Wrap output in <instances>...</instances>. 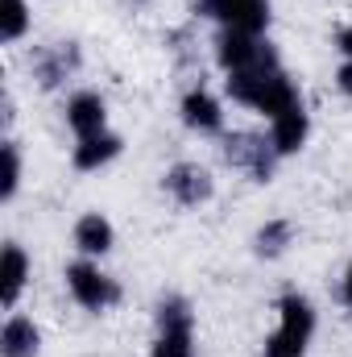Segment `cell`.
<instances>
[{"label": "cell", "mask_w": 352, "mask_h": 357, "mask_svg": "<svg viewBox=\"0 0 352 357\" xmlns=\"http://www.w3.org/2000/svg\"><path fill=\"white\" fill-rule=\"evenodd\" d=\"M315 333V307L307 295L290 291L278 299V328L265 341V357H303Z\"/></svg>", "instance_id": "cell-1"}, {"label": "cell", "mask_w": 352, "mask_h": 357, "mask_svg": "<svg viewBox=\"0 0 352 357\" xmlns=\"http://www.w3.org/2000/svg\"><path fill=\"white\" fill-rule=\"evenodd\" d=\"M228 96L241 100V104H249V108H257V112H265L269 121L282 116L286 108L303 104V100H298V88H294L282 71H265V75H228Z\"/></svg>", "instance_id": "cell-2"}, {"label": "cell", "mask_w": 352, "mask_h": 357, "mask_svg": "<svg viewBox=\"0 0 352 357\" xmlns=\"http://www.w3.org/2000/svg\"><path fill=\"white\" fill-rule=\"evenodd\" d=\"M216 59L228 75H265V71H278V54L273 46L257 38V33H241V29H224L220 46H216Z\"/></svg>", "instance_id": "cell-3"}, {"label": "cell", "mask_w": 352, "mask_h": 357, "mask_svg": "<svg viewBox=\"0 0 352 357\" xmlns=\"http://www.w3.org/2000/svg\"><path fill=\"white\" fill-rule=\"evenodd\" d=\"M154 357H195V316L186 299H162L158 303V345Z\"/></svg>", "instance_id": "cell-4"}, {"label": "cell", "mask_w": 352, "mask_h": 357, "mask_svg": "<svg viewBox=\"0 0 352 357\" xmlns=\"http://www.w3.org/2000/svg\"><path fill=\"white\" fill-rule=\"evenodd\" d=\"M67 287H71V295H75L88 312H104V307H112V303L120 299V287H116L99 266H91V262L67 266Z\"/></svg>", "instance_id": "cell-5"}, {"label": "cell", "mask_w": 352, "mask_h": 357, "mask_svg": "<svg viewBox=\"0 0 352 357\" xmlns=\"http://www.w3.org/2000/svg\"><path fill=\"white\" fill-rule=\"evenodd\" d=\"M224 158H228L232 167L249 171V175L257 178V183H269V175H273V158H278V150H273V142L265 146L262 137H253V133H232V137L224 142Z\"/></svg>", "instance_id": "cell-6"}, {"label": "cell", "mask_w": 352, "mask_h": 357, "mask_svg": "<svg viewBox=\"0 0 352 357\" xmlns=\"http://www.w3.org/2000/svg\"><path fill=\"white\" fill-rule=\"evenodd\" d=\"M203 13L224 21L228 29H241V33H257L262 38L265 21H269V8L265 0H203Z\"/></svg>", "instance_id": "cell-7"}, {"label": "cell", "mask_w": 352, "mask_h": 357, "mask_svg": "<svg viewBox=\"0 0 352 357\" xmlns=\"http://www.w3.org/2000/svg\"><path fill=\"white\" fill-rule=\"evenodd\" d=\"M166 191L175 195L182 208H199L211 199V175L195 162H178L175 171L166 175Z\"/></svg>", "instance_id": "cell-8"}, {"label": "cell", "mask_w": 352, "mask_h": 357, "mask_svg": "<svg viewBox=\"0 0 352 357\" xmlns=\"http://www.w3.org/2000/svg\"><path fill=\"white\" fill-rule=\"evenodd\" d=\"M182 125L195 133H220L224 129V112L216 104V96H207L203 88L186 91L182 96Z\"/></svg>", "instance_id": "cell-9"}, {"label": "cell", "mask_w": 352, "mask_h": 357, "mask_svg": "<svg viewBox=\"0 0 352 357\" xmlns=\"http://www.w3.org/2000/svg\"><path fill=\"white\" fill-rule=\"evenodd\" d=\"M104 121H108V108L95 91H79L67 100V125L79 133V137H95L104 133Z\"/></svg>", "instance_id": "cell-10"}, {"label": "cell", "mask_w": 352, "mask_h": 357, "mask_svg": "<svg viewBox=\"0 0 352 357\" xmlns=\"http://www.w3.org/2000/svg\"><path fill=\"white\" fill-rule=\"evenodd\" d=\"M307 133H311V121H307L303 104H294V108H286L282 116H273V133H269V142H273L278 154H298L303 142H307Z\"/></svg>", "instance_id": "cell-11"}, {"label": "cell", "mask_w": 352, "mask_h": 357, "mask_svg": "<svg viewBox=\"0 0 352 357\" xmlns=\"http://www.w3.org/2000/svg\"><path fill=\"white\" fill-rule=\"evenodd\" d=\"M25 278H29V258H25V250H21V245H4V254H0V303H4V307L17 303Z\"/></svg>", "instance_id": "cell-12"}, {"label": "cell", "mask_w": 352, "mask_h": 357, "mask_svg": "<svg viewBox=\"0 0 352 357\" xmlns=\"http://www.w3.org/2000/svg\"><path fill=\"white\" fill-rule=\"evenodd\" d=\"M42 345V333L29 316H8L4 333H0V354L4 357H33Z\"/></svg>", "instance_id": "cell-13"}, {"label": "cell", "mask_w": 352, "mask_h": 357, "mask_svg": "<svg viewBox=\"0 0 352 357\" xmlns=\"http://www.w3.org/2000/svg\"><path fill=\"white\" fill-rule=\"evenodd\" d=\"M120 137L116 133H95V137H79V146H75V167L79 171H99V167H108L116 154H120Z\"/></svg>", "instance_id": "cell-14"}, {"label": "cell", "mask_w": 352, "mask_h": 357, "mask_svg": "<svg viewBox=\"0 0 352 357\" xmlns=\"http://www.w3.org/2000/svg\"><path fill=\"white\" fill-rule=\"evenodd\" d=\"M75 67H79V50H75L71 42L50 46V50L38 59V84H42V88H58V84H63Z\"/></svg>", "instance_id": "cell-15"}, {"label": "cell", "mask_w": 352, "mask_h": 357, "mask_svg": "<svg viewBox=\"0 0 352 357\" xmlns=\"http://www.w3.org/2000/svg\"><path fill=\"white\" fill-rule=\"evenodd\" d=\"M112 225H108V216H99V212H88V216H79V225H75V245L83 250V254H108L112 250Z\"/></svg>", "instance_id": "cell-16"}, {"label": "cell", "mask_w": 352, "mask_h": 357, "mask_svg": "<svg viewBox=\"0 0 352 357\" xmlns=\"http://www.w3.org/2000/svg\"><path fill=\"white\" fill-rule=\"evenodd\" d=\"M29 29V4L25 0H0V38L17 42Z\"/></svg>", "instance_id": "cell-17"}, {"label": "cell", "mask_w": 352, "mask_h": 357, "mask_svg": "<svg viewBox=\"0 0 352 357\" xmlns=\"http://www.w3.org/2000/svg\"><path fill=\"white\" fill-rule=\"evenodd\" d=\"M290 237H294V229H290L286 220H269L262 233H257V254H262V258H278V254L290 245Z\"/></svg>", "instance_id": "cell-18"}, {"label": "cell", "mask_w": 352, "mask_h": 357, "mask_svg": "<svg viewBox=\"0 0 352 357\" xmlns=\"http://www.w3.org/2000/svg\"><path fill=\"white\" fill-rule=\"evenodd\" d=\"M17 187H21V154H17L13 142H4V183H0V195L13 199Z\"/></svg>", "instance_id": "cell-19"}, {"label": "cell", "mask_w": 352, "mask_h": 357, "mask_svg": "<svg viewBox=\"0 0 352 357\" xmlns=\"http://www.w3.org/2000/svg\"><path fill=\"white\" fill-rule=\"evenodd\" d=\"M336 88L344 91V96H352V59H344V67L336 71Z\"/></svg>", "instance_id": "cell-20"}, {"label": "cell", "mask_w": 352, "mask_h": 357, "mask_svg": "<svg viewBox=\"0 0 352 357\" xmlns=\"http://www.w3.org/2000/svg\"><path fill=\"white\" fill-rule=\"evenodd\" d=\"M336 46L344 50V59H352V25H349V29H340V38H336Z\"/></svg>", "instance_id": "cell-21"}, {"label": "cell", "mask_w": 352, "mask_h": 357, "mask_svg": "<svg viewBox=\"0 0 352 357\" xmlns=\"http://www.w3.org/2000/svg\"><path fill=\"white\" fill-rule=\"evenodd\" d=\"M344 303L352 307V266H349V274H344Z\"/></svg>", "instance_id": "cell-22"}]
</instances>
